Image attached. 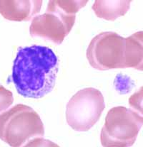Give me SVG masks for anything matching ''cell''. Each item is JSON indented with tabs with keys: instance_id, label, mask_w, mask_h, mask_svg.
<instances>
[{
	"instance_id": "obj_1",
	"label": "cell",
	"mask_w": 143,
	"mask_h": 147,
	"mask_svg": "<svg viewBox=\"0 0 143 147\" xmlns=\"http://www.w3.org/2000/svg\"><path fill=\"white\" fill-rule=\"evenodd\" d=\"M58 70V58L51 49L40 45L20 47L14 61L12 80L19 94L40 99L54 89Z\"/></svg>"
},
{
	"instance_id": "obj_2",
	"label": "cell",
	"mask_w": 143,
	"mask_h": 147,
	"mask_svg": "<svg viewBox=\"0 0 143 147\" xmlns=\"http://www.w3.org/2000/svg\"><path fill=\"white\" fill-rule=\"evenodd\" d=\"M44 135L42 121L29 106L18 104L0 113V139L11 147H22L30 139Z\"/></svg>"
},
{
	"instance_id": "obj_3",
	"label": "cell",
	"mask_w": 143,
	"mask_h": 147,
	"mask_svg": "<svg viewBox=\"0 0 143 147\" xmlns=\"http://www.w3.org/2000/svg\"><path fill=\"white\" fill-rule=\"evenodd\" d=\"M142 115L119 106L108 112L100 134L103 147H131L142 127Z\"/></svg>"
},
{
	"instance_id": "obj_4",
	"label": "cell",
	"mask_w": 143,
	"mask_h": 147,
	"mask_svg": "<svg viewBox=\"0 0 143 147\" xmlns=\"http://www.w3.org/2000/svg\"><path fill=\"white\" fill-rule=\"evenodd\" d=\"M105 108L104 96L99 90L93 88L80 90L67 105V124L75 131H88L100 119Z\"/></svg>"
},
{
	"instance_id": "obj_5",
	"label": "cell",
	"mask_w": 143,
	"mask_h": 147,
	"mask_svg": "<svg viewBox=\"0 0 143 147\" xmlns=\"http://www.w3.org/2000/svg\"><path fill=\"white\" fill-rule=\"evenodd\" d=\"M125 38L115 32H102L92 38L87 50L92 67L99 70L125 68Z\"/></svg>"
},
{
	"instance_id": "obj_6",
	"label": "cell",
	"mask_w": 143,
	"mask_h": 147,
	"mask_svg": "<svg viewBox=\"0 0 143 147\" xmlns=\"http://www.w3.org/2000/svg\"><path fill=\"white\" fill-rule=\"evenodd\" d=\"M76 15H67L47 6L46 12L32 19L29 27L31 36L40 37L60 45L70 34Z\"/></svg>"
},
{
	"instance_id": "obj_7",
	"label": "cell",
	"mask_w": 143,
	"mask_h": 147,
	"mask_svg": "<svg viewBox=\"0 0 143 147\" xmlns=\"http://www.w3.org/2000/svg\"><path fill=\"white\" fill-rule=\"evenodd\" d=\"M41 0H0V13L14 22H28L40 12Z\"/></svg>"
},
{
	"instance_id": "obj_8",
	"label": "cell",
	"mask_w": 143,
	"mask_h": 147,
	"mask_svg": "<svg viewBox=\"0 0 143 147\" xmlns=\"http://www.w3.org/2000/svg\"><path fill=\"white\" fill-rule=\"evenodd\" d=\"M143 32L135 33L125 38V67L143 70Z\"/></svg>"
},
{
	"instance_id": "obj_9",
	"label": "cell",
	"mask_w": 143,
	"mask_h": 147,
	"mask_svg": "<svg viewBox=\"0 0 143 147\" xmlns=\"http://www.w3.org/2000/svg\"><path fill=\"white\" fill-rule=\"evenodd\" d=\"M132 1L128 0L121 1H103L96 0L92 5V9L97 17L107 21L116 20L129 11Z\"/></svg>"
},
{
	"instance_id": "obj_10",
	"label": "cell",
	"mask_w": 143,
	"mask_h": 147,
	"mask_svg": "<svg viewBox=\"0 0 143 147\" xmlns=\"http://www.w3.org/2000/svg\"><path fill=\"white\" fill-rule=\"evenodd\" d=\"M88 1L83 0H51L47 6L67 15H76L80 9L87 4Z\"/></svg>"
},
{
	"instance_id": "obj_11",
	"label": "cell",
	"mask_w": 143,
	"mask_h": 147,
	"mask_svg": "<svg viewBox=\"0 0 143 147\" xmlns=\"http://www.w3.org/2000/svg\"><path fill=\"white\" fill-rule=\"evenodd\" d=\"M14 102L12 92L0 83V112L6 111Z\"/></svg>"
},
{
	"instance_id": "obj_12",
	"label": "cell",
	"mask_w": 143,
	"mask_h": 147,
	"mask_svg": "<svg viewBox=\"0 0 143 147\" xmlns=\"http://www.w3.org/2000/svg\"><path fill=\"white\" fill-rule=\"evenodd\" d=\"M22 147H60L55 142L42 137H36L28 141Z\"/></svg>"
},
{
	"instance_id": "obj_13",
	"label": "cell",
	"mask_w": 143,
	"mask_h": 147,
	"mask_svg": "<svg viewBox=\"0 0 143 147\" xmlns=\"http://www.w3.org/2000/svg\"><path fill=\"white\" fill-rule=\"evenodd\" d=\"M142 88L138 91L137 93L134 94L132 97L129 98V105L131 107L133 108V110L139 113L140 115H142Z\"/></svg>"
}]
</instances>
